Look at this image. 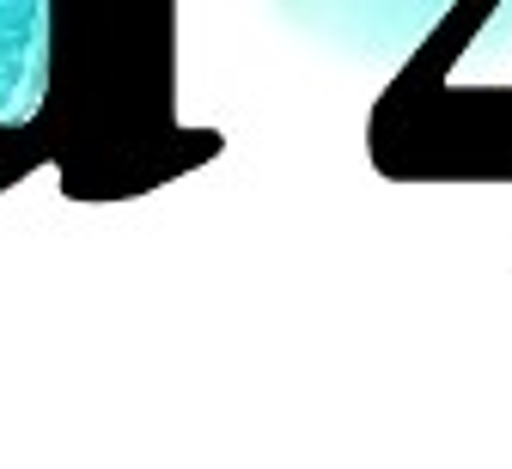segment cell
<instances>
[{"label":"cell","instance_id":"obj_2","mask_svg":"<svg viewBox=\"0 0 512 469\" xmlns=\"http://www.w3.org/2000/svg\"><path fill=\"white\" fill-rule=\"evenodd\" d=\"M366 159L391 183H512V0H452L409 43Z\"/></svg>","mask_w":512,"mask_h":469},{"label":"cell","instance_id":"obj_4","mask_svg":"<svg viewBox=\"0 0 512 469\" xmlns=\"http://www.w3.org/2000/svg\"><path fill=\"white\" fill-rule=\"evenodd\" d=\"M452 0H281V13L311 37L342 49H391L415 43Z\"/></svg>","mask_w":512,"mask_h":469},{"label":"cell","instance_id":"obj_1","mask_svg":"<svg viewBox=\"0 0 512 469\" xmlns=\"http://www.w3.org/2000/svg\"><path fill=\"white\" fill-rule=\"evenodd\" d=\"M226 153L177 122V0H55V153L68 201H135Z\"/></svg>","mask_w":512,"mask_h":469},{"label":"cell","instance_id":"obj_3","mask_svg":"<svg viewBox=\"0 0 512 469\" xmlns=\"http://www.w3.org/2000/svg\"><path fill=\"white\" fill-rule=\"evenodd\" d=\"M55 153V0H0V195Z\"/></svg>","mask_w":512,"mask_h":469}]
</instances>
